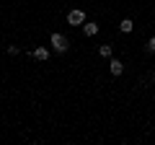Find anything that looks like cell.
Segmentation results:
<instances>
[{"instance_id": "cell-1", "label": "cell", "mask_w": 155, "mask_h": 145, "mask_svg": "<svg viewBox=\"0 0 155 145\" xmlns=\"http://www.w3.org/2000/svg\"><path fill=\"white\" fill-rule=\"evenodd\" d=\"M49 44H52V49H54L57 55H65V52H67V47H70V42H67L60 31H54V34L49 36Z\"/></svg>"}, {"instance_id": "cell-2", "label": "cell", "mask_w": 155, "mask_h": 145, "mask_svg": "<svg viewBox=\"0 0 155 145\" xmlns=\"http://www.w3.org/2000/svg\"><path fill=\"white\" fill-rule=\"evenodd\" d=\"M67 23H70V26H83L85 23V13L80 11V8H72V11L67 13Z\"/></svg>"}, {"instance_id": "cell-3", "label": "cell", "mask_w": 155, "mask_h": 145, "mask_svg": "<svg viewBox=\"0 0 155 145\" xmlns=\"http://www.w3.org/2000/svg\"><path fill=\"white\" fill-rule=\"evenodd\" d=\"M109 72L114 75V78H116V75H122V72H124V62L116 60V57H109Z\"/></svg>"}, {"instance_id": "cell-4", "label": "cell", "mask_w": 155, "mask_h": 145, "mask_svg": "<svg viewBox=\"0 0 155 145\" xmlns=\"http://www.w3.org/2000/svg\"><path fill=\"white\" fill-rule=\"evenodd\" d=\"M49 55H52V49H49V47H36V49L31 52V57H34V60H49Z\"/></svg>"}, {"instance_id": "cell-5", "label": "cell", "mask_w": 155, "mask_h": 145, "mask_svg": "<svg viewBox=\"0 0 155 145\" xmlns=\"http://www.w3.org/2000/svg\"><path fill=\"white\" fill-rule=\"evenodd\" d=\"M98 31H101L98 23H93V21H85V23H83V34H85V36H96Z\"/></svg>"}, {"instance_id": "cell-6", "label": "cell", "mask_w": 155, "mask_h": 145, "mask_svg": "<svg viewBox=\"0 0 155 145\" xmlns=\"http://www.w3.org/2000/svg\"><path fill=\"white\" fill-rule=\"evenodd\" d=\"M132 29H134V21H132V18H122V21H119V31H122V34H129Z\"/></svg>"}, {"instance_id": "cell-7", "label": "cell", "mask_w": 155, "mask_h": 145, "mask_svg": "<svg viewBox=\"0 0 155 145\" xmlns=\"http://www.w3.org/2000/svg\"><path fill=\"white\" fill-rule=\"evenodd\" d=\"M98 55L106 57V60H109V57H114V44H101V47H98Z\"/></svg>"}, {"instance_id": "cell-8", "label": "cell", "mask_w": 155, "mask_h": 145, "mask_svg": "<svg viewBox=\"0 0 155 145\" xmlns=\"http://www.w3.org/2000/svg\"><path fill=\"white\" fill-rule=\"evenodd\" d=\"M145 49H147L150 55H155V36H150V39H147V44H145Z\"/></svg>"}, {"instance_id": "cell-9", "label": "cell", "mask_w": 155, "mask_h": 145, "mask_svg": "<svg viewBox=\"0 0 155 145\" xmlns=\"http://www.w3.org/2000/svg\"><path fill=\"white\" fill-rule=\"evenodd\" d=\"M18 52H21V49H18L16 44H8V55H18Z\"/></svg>"}]
</instances>
